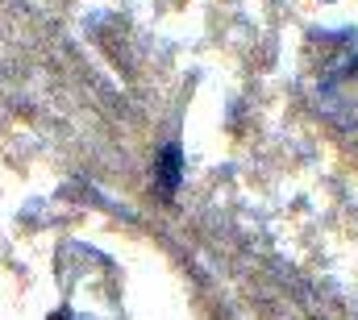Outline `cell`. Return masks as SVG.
Masks as SVG:
<instances>
[{"instance_id":"obj_1","label":"cell","mask_w":358,"mask_h":320,"mask_svg":"<svg viewBox=\"0 0 358 320\" xmlns=\"http://www.w3.org/2000/svg\"><path fill=\"white\" fill-rule=\"evenodd\" d=\"M321 100L325 112L358 121V34H342V42L329 46V59L321 63Z\"/></svg>"},{"instance_id":"obj_2","label":"cell","mask_w":358,"mask_h":320,"mask_svg":"<svg viewBox=\"0 0 358 320\" xmlns=\"http://www.w3.org/2000/svg\"><path fill=\"white\" fill-rule=\"evenodd\" d=\"M179 179H183V150L171 142V146H163V154L155 162V187L163 200H171L179 191Z\"/></svg>"}]
</instances>
